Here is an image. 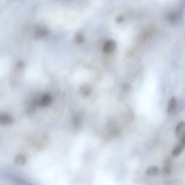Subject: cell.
<instances>
[{
  "label": "cell",
  "mask_w": 185,
  "mask_h": 185,
  "mask_svg": "<svg viewBox=\"0 0 185 185\" xmlns=\"http://www.w3.org/2000/svg\"><path fill=\"white\" fill-rule=\"evenodd\" d=\"M117 42L115 41L110 40L104 43L103 47V51L104 53L109 54L112 53L115 49Z\"/></svg>",
  "instance_id": "6da1fadb"
},
{
  "label": "cell",
  "mask_w": 185,
  "mask_h": 185,
  "mask_svg": "<svg viewBox=\"0 0 185 185\" xmlns=\"http://www.w3.org/2000/svg\"><path fill=\"white\" fill-rule=\"evenodd\" d=\"M14 122L13 117L8 114L0 113V125L7 126Z\"/></svg>",
  "instance_id": "7a4b0ae2"
},
{
  "label": "cell",
  "mask_w": 185,
  "mask_h": 185,
  "mask_svg": "<svg viewBox=\"0 0 185 185\" xmlns=\"http://www.w3.org/2000/svg\"><path fill=\"white\" fill-rule=\"evenodd\" d=\"M185 123L182 121L177 125L176 128V134L179 141L185 139Z\"/></svg>",
  "instance_id": "3957f363"
},
{
  "label": "cell",
  "mask_w": 185,
  "mask_h": 185,
  "mask_svg": "<svg viewBox=\"0 0 185 185\" xmlns=\"http://www.w3.org/2000/svg\"><path fill=\"white\" fill-rule=\"evenodd\" d=\"M185 140L180 141V143L173 149L171 155L173 157H177L180 155L184 150Z\"/></svg>",
  "instance_id": "277c9868"
},
{
  "label": "cell",
  "mask_w": 185,
  "mask_h": 185,
  "mask_svg": "<svg viewBox=\"0 0 185 185\" xmlns=\"http://www.w3.org/2000/svg\"><path fill=\"white\" fill-rule=\"evenodd\" d=\"M177 106V101L174 97H173L170 100L167 107V112L168 114H171L173 113Z\"/></svg>",
  "instance_id": "5b68a950"
},
{
  "label": "cell",
  "mask_w": 185,
  "mask_h": 185,
  "mask_svg": "<svg viewBox=\"0 0 185 185\" xmlns=\"http://www.w3.org/2000/svg\"><path fill=\"white\" fill-rule=\"evenodd\" d=\"M159 173V169L157 166H150L146 170L147 175L150 177L157 176Z\"/></svg>",
  "instance_id": "8992f818"
},
{
  "label": "cell",
  "mask_w": 185,
  "mask_h": 185,
  "mask_svg": "<svg viewBox=\"0 0 185 185\" xmlns=\"http://www.w3.org/2000/svg\"><path fill=\"white\" fill-rule=\"evenodd\" d=\"M48 33V30L46 28L39 27L35 31V36L37 38H42L47 35Z\"/></svg>",
  "instance_id": "52a82bcc"
},
{
  "label": "cell",
  "mask_w": 185,
  "mask_h": 185,
  "mask_svg": "<svg viewBox=\"0 0 185 185\" xmlns=\"http://www.w3.org/2000/svg\"><path fill=\"white\" fill-rule=\"evenodd\" d=\"M26 161V157L22 154L17 155L15 158L14 163L16 165H23L25 163Z\"/></svg>",
  "instance_id": "ba28073f"
},
{
  "label": "cell",
  "mask_w": 185,
  "mask_h": 185,
  "mask_svg": "<svg viewBox=\"0 0 185 185\" xmlns=\"http://www.w3.org/2000/svg\"><path fill=\"white\" fill-rule=\"evenodd\" d=\"M167 18L171 23H176L177 20V16L176 14L174 12H171L168 15Z\"/></svg>",
  "instance_id": "9c48e42d"
},
{
  "label": "cell",
  "mask_w": 185,
  "mask_h": 185,
  "mask_svg": "<svg viewBox=\"0 0 185 185\" xmlns=\"http://www.w3.org/2000/svg\"><path fill=\"white\" fill-rule=\"evenodd\" d=\"M76 40L77 42L79 43H81L84 41V37L83 35L81 34H78L76 35Z\"/></svg>",
  "instance_id": "30bf717a"
},
{
  "label": "cell",
  "mask_w": 185,
  "mask_h": 185,
  "mask_svg": "<svg viewBox=\"0 0 185 185\" xmlns=\"http://www.w3.org/2000/svg\"><path fill=\"white\" fill-rule=\"evenodd\" d=\"M163 172L165 175H169L170 174V168L169 166H166L163 169Z\"/></svg>",
  "instance_id": "8fae6325"
},
{
  "label": "cell",
  "mask_w": 185,
  "mask_h": 185,
  "mask_svg": "<svg viewBox=\"0 0 185 185\" xmlns=\"http://www.w3.org/2000/svg\"><path fill=\"white\" fill-rule=\"evenodd\" d=\"M116 22L117 23H121L124 20V18L122 16H119L116 18Z\"/></svg>",
  "instance_id": "7c38bea8"
}]
</instances>
